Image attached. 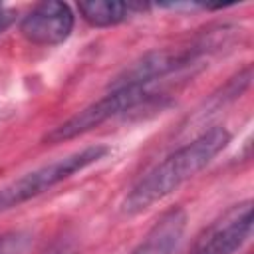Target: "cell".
I'll list each match as a JSON object with an SVG mask.
<instances>
[{"label":"cell","mask_w":254,"mask_h":254,"mask_svg":"<svg viewBox=\"0 0 254 254\" xmlns=\"http://www.w3.org/2000/svg\"><path fill=\"white\" fill-rule=\"evenodd\" d=\"M228 143L230 133L224 127H212L175 153L167 155L129 189L121 202V212L127 216H135L155 202L163 200L183 183L200 173L220 151L226 149Z\"/></svg>","instance_id":"6da1fadb"},{"label":"cell","mask_w":254,"mask_h":254,"mask_svg":"<svg viewBox=\"0 0 254 254\" xmlns=\"http://www.w3.org/2000/svg\"><path fill=\"white\" fill-rule=\"evenodd\" d=\"M44 254H79V246H77L75 236L65 234V236L58 238Z\"/></svg>","instance_id":"ba28073f"},{"label":"cell","mask_w":254,"mask_h":254,"mask_svg":"<svg viewBox=\"0 0 254 254\" xmlns=\"http://www.w3.org/2000/svg\"><path fill=\"white\" fill-rule=\"evenodd\" d=\"M107 153H109L107 145H91V147H85L71 155H65L62 159H56L52 163H46L30 173H24L22 177L0 187V212L12 210V208L36 198L38 194L50 190L52 187L60 185L62 181L69 179L71 175L95 165Z\"/></svg>","instance_id":"7a4b0ae2"},{"label":"cell","mask_w":254,"mask_h":254,"mask_svg":"<svg viewBox=\"0 0 254 254\" xmlns=\"http://www.w3.org/2000/svg\"><path fill=\"white\" fill-rule=\"evenodd\" d=\"M75 16L65 2L48 0L36 4L20 22L22 36L36 46H58L73 30Z\"/></svg>","instance_id":"5b68a950"},{"label":"cell","mask_w":254,"mask_h":254,"mask_svg":"<svg viewBox=\"0 0 254 254\" xmlns=\"http://www.w3.org/2000/svg\"><path fill=\"white\" fill-rule=\"evenodd\" d=\"M151 95V87L145 85H111V89L99 97L97 101L89 103L58 127H54L50 133H46L48 143H64L69 139H75L79 135L89 133L91 129L99 127L101 123L137 107Z\"/></svg>","instance_id":"3957f363"},{"label":"cell","mask_w":254,"mask_h":254,"mask_svg":"<svg viewBox=\"0 0 254 254\" xmlns=\"http://www.w3.org/2000/svg\"><path fill=\"white\" fill-rule=\"evenodd\" d=\"M149 4H127L117 0H83L77 4L81 18L93 28H111L129 18L135 10H145Z\"/></svg>","instance_id":"52a82bcc"},{"label":"cell","mask_w":254,"mask_h":254,"mask_svg":"<svg viewBox=\"0 0 254 254\" xmlns=\"http://www.w3.org/2000/svg\"><path fill=\"white\" fill-rule=\"evenodd\" d=\"M252 232V200L230 206L194 240L189 254H234Z\"/></svg>","instance_id":"277c9868"},{"label":"cell","mask_w":254,"mask_h":254,"mask_svg":"<svg viewBox=\"0 0 254 254\" xmlns=\"http://www.w3.org/2000/svg\"><path fill=\"white\" fill-rule=\"evenodd\" d=\"M185 228L187 212L181 206H173L159 216L131 254H173L185 234Z\"/></svg>","instance_id":"8992f818"},{"label":"cell","mask_w":254,"mask_h":254,"mask_svg":"<svg viewBox=\"0 0 254 254\" xmlns=\"http://www.w3.org/2000/svg\"><path fill=\"white\" fill-rule=\"evenodd\" d=\"M12 20H14V12L8 10L4 4H0V32H4L10 26Z\"/></svg>","instance_id":"9c48e42d"}]
</instances>
